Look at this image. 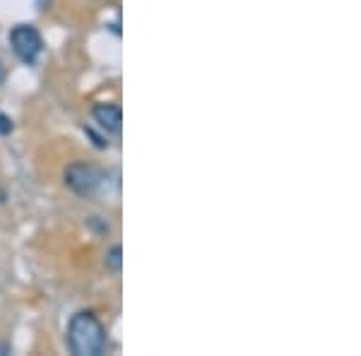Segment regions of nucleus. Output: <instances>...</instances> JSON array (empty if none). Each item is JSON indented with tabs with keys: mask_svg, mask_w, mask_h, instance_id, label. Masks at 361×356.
I'll return each mask as SVG.
<instances>
[{
	"mask_svg": "<svg viewBox=\"0 0 361 356\" xmlns=\"http://www.w3.org/2000/svg\"><path fill=\"white\" fill-rule=\"evenodd\" d=\"M5 82V68H3V63H0V85Z\"/></svg>",
	"mask_w": 361,
	"mask_h": 356,
	"instance_id": "obj_7",
	"label": "nucleus"
},
{
	"mask_svg": "<svg viewBox=\"0 0 361 356\" xmlns=\"http://www.w3.org/2000/svg\"><path fill=\"white\" fill-rule=\"evenodd\" d=\"M10 46H13L15 56L20 58L22 63L34 66L37 58L42 56V51H44V39L37 27L17 25V27H13V32H10Z\"/></svg>",
	"mask_w": 361,
	"mask_h": 356,
	"instance_id": "obj_3",
	"label": "nucleus"
},
{
	"mask_svg": "<svg viewBox=\"0 0 361 356\" xmlns=\"http://www.w3.org/2000/svg\"><path fill=\"white\" fill-rule=\"evenodd\" d=\"M68 344L75 356H99L106 347V330L94 313H75L68 325Z\"/></svg>",
	"mask_w": 361,
	"mask_h": 356,
	"instance_id": "obj_1",
	"label": "nucleus"
},
{
	"mask_svg": "<svg viewBox=\"0 0 361 356\" xmlns=\"http://www.w3.org/2000/svg\"><path fill=\"white\" fill-rule=\"evenodd\" d=\"M13 128H15L13 118H10V116H5V113H0V135H10V133H13Z\"/></svg>",
	"mask_w": 361,
	"mask_h": 356,
	"instance_id": "obj_6",
	"label": "nucleus"
},
{
	"mask_svg": "<svg viewBox=\"0 0 361 356\" xmlns=\"http://www.w3.org/2000/svg\"><path fill=\"white\" fill-rule=\"evenodd\" d=\"M92 116H94L102 130L111 133V135H121V128H123V111H121V106H116V104H97L92 109Z\"/></svg>",
	"mask_w": 361,
	"mask_h": 356,
	"instance_id": "obj_4",
	"label": "nucleus"
},
{
	"mask_svg": "<svg viewBox=\"0 0 361 356\" xmlns=\"http://www.w3.org/2000/svg\"><path fill=\"white\" fill-rule=\"evenodd\" d=\"M104 267H106L109 272H121V267H123V248L121 246H111L106 250V255H104Z\"/></svg>",
	"mask_w": 361,
	"mask_h": 356,
	"instance_id": "obj_5",
	"label": "nucleus"
},
{
	"mask_svg": "<svg viewBox=\"0 0 361 356\" xmlns=\"http://www.w3.org/2000/svg\"><path fill=\"white\" fill-rule=\"evenodd\" d=\"M66 185L80 197H94L104 185V171L90 161H73L66 168Z\"/></svg>",
	"mask_w": 361,
	"mask_h": 356,
	"instance_id": "obj_2",
	"label": "nucleus"
},
{
	"mask_svg": "<svg viewBox=\"0 0 361 356\" xmlns=\"http://www.w3.org/2000/svg\"><path fill=\"white\" fill-rule=\"evenodd\" d=\"M5 200H8V195H5V190H3V188H0V205H3V202H5Z\"/></svg>",
	"mask_w": 361,
	"mask_h": 356,
	"instance_id": "obj_8",
	"label": "nucleus"
}]
</instances>
